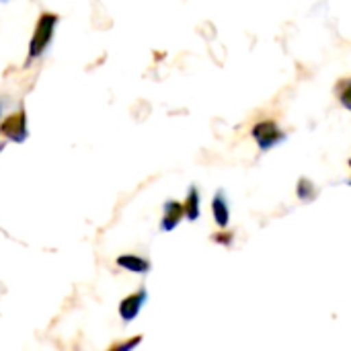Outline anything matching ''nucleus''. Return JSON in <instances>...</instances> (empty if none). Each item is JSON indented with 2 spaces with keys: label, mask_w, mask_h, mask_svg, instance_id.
Instances as JSON below:
<instances>
[{
  "label": "nucleus",
  "mask_w": 351,
  "mask_h": 351,
  "mask_svg": "<svg viewBox=\"0 0 351 351\" xmlns=\"http://www.w3.org/2000/svg\"><path fill=\"white\" fill-rule=\"evenodd\" d=\"M144 298H146V294H144V292H138V294H134V296H128V298L121 302V308H119L121 317H123L125 321L134 319V317L138 315V311H140V306H142Z\"/></svg>",
  "instance_id": "nucleus-4"
},
{
  "label": "nucleus",
  "mask_w": 351,
  "mask_h": 351,
  "mask_svg": "<svg viewBox=\"0 0 351 351\" xmlns=\"http://www.w3.org/2000/svg\"><path fill=\"white\" fill-rule=\"evenodd\" d=\"M339 101H341V105L351 111V80H346L343 84H341V90H339Z\"/></svg>",
  "instance_id": "nucleus-10"
},
{
  "label": "nucleus",
  "mask_w": 351,
  "mask_h": 351,
  "mask_svg": "<svg viewBox=\"0 0 351 351\" xmlns=\"http://www.w3.org/2000/svg\"><path fill=\"white\" fill-rule=\"evenodd\" d=\"M183 214H185V208H183L181 204H177V202H171V204L167 206V214H165L162 228H165V230L175 228V226L179 224V220H181V216H183Z\"/></svg>",
  "instance_id": "nucleus-6"
},
{
  "label": "nucleus",
  "mask_w": 351,
  "mask_h": 351,
  "mask_svg": "<svg viewBox=\"0 0 351 351\" xmlns=\"http://www.w3.org/2000/svg\"><path fill=\"white\" fill-rule=\"evenodd\" d=\"M212 212H214L216 224L224 228V226L228 224V220H230V212H228V206H226V199H224L222 193H218V195L214 197V202H212Z\"/></svg>",
  "instance_id": "nucleus-5"
},
{
  "label": "nucleus",
  "mask_w": 351,
  "mask_h": 351,
  "mask_svg": "<svg viewBox=\"0 0 351 351\" xmlns=\"http://www.w3.org/2000/svg\"><path fill=\"white\" fill-rule=\"evenodd\" d=\"M117 263H119L121 267H125V269H132V271H146V269H148V263H146L144 259H140V257H132V255H128V257H119V259H117Z\"/></svg>",
  "instance_id": "nucleus-8"
},
{
  "label": "nucleus",
  "mask_w": 351,
  "mask_h": 351,
  "mask_svg": "<svg viewBox=\"0 0 351 351\" xmlns=\"http://www.w3.org/2000/svg\"><path fill=\"white\" fill-rule=\"evenodd\" d=\"M183 208H185V214H187L189 220H195V218L199 216V195H197V189H195V187L189 191L187 204H185Z\"/></svg>",
  "instance_id": "nucleus-7"
},
{
  "label": "nucleus",
  "mask_w": 351,
  "mask_h": 351,
  "mask_svg": "<svg viewBox=\"0 0 351 351\" xmlns=\"http://www.w3.org/2000/svg\"><path fill=\"white\" fill-rule=\"evenodd\" d=\"M56 21H58V16H56V14H49V12H45V14L39 19L37 29H35V33H33V39H31L29 60L37 58V56L45 49V45H47V43H49V39H51V33H53Z\"/></svg>",
  "instance_id": "nucleus-1"
},
{
  "label": "nucleus",
  "mask_w": 351,
  "mask_h": 351,
  "mask_svg": "<svg viewBox=\"0 0 351 351\" xmlns=\"http://www.w3.org/2000/svg\"><path fill=\"white\" fill-rule=\"evenodd\" d=\"M2 134L10 136L12 140H21L25 136V115L19 113V115H12L8 117L2 125H0Z\"/></svg>",
  "instance_id": "nucleus-3"
},
{
  "label": "nucleus",
  "mask_w": 351,
  "mask_h": 351,
  "mask_svg": "<svg viewBox=\"0 0 351 351\" xmlns=\"http://www.w3.org/2000/svg\"><path fill=\"white\" fill-rule=\"evenodd\" d=\"M253 138L259 144V148L265 152L269 148H276L280 142L286 140V134L276 125V121H259L253 128Z\"/></svg>",
  "instance_id": "nucleus-2"
},
{
  "label": "nucleus",
  "mask_w": 351,
  "mask_h": 351,
  "mask_svg": "<svg viewBox=\"0 0 351 351\" xmlns=\"http://www.w3.org/2000/svg\"><path fill=\"white\" fill-rule=\"evenodd\" d=\"M315 195H317L315 185L308 179H300L298 181V197L304 199V202H311V199H315Z\"/></svg>",
  "instance_id": "nucleus-9"
}]
</instances>
